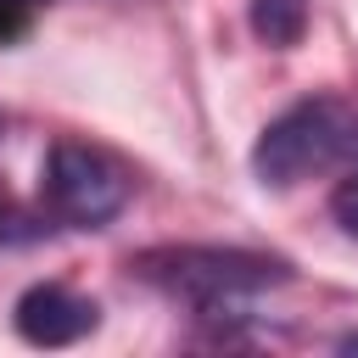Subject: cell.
I'll list each match as a JSON object with an SVG mask.
<instances>
[{
  "instance_id": "cell-4",
  "label": "cell",
  "mask_w": 358,
  "mask_h": 358,
  "mask_svg": "<svg viewBox=\"0 0 358 358\" xmlns=\"http://www.w3.org/2000/svg\"><path fill=\"white\" fill-rule=\"evenodd\" d=\"M11 324H17V336L28 347H73V341H84L101 324V308L84 291L62 285V280H39V285H28L17 296Z\"/></svg>"
},
{
  "instance_id": "cell-5",
  "label": "cell",
  "mask_w": 358,
  "mask_h": 358,
  "mask_svg": "<svg viewBox=\"0 0 358 358\" xmlns=\"http://www.w3.org/2000/svg\"><path fill=\"white\" fill-rule=\"evenodd\" d=\"M246 22H252V34H257L263 45L291 50V45L308 34V0H252Z\"/></svg>"
},
{
  "instance_id": "cell-2",
  "label": "cell",
  "mask_w": 358,
  "mask_h": 358,
  "mask_svg": "<svg viewBox=\"0 0 358 358\" xmlns=\"http://www.w3.org/2000/svg\"><path fill=\"white\" fill-rule=\"evenodd\" d=\"M129 268L145 285H157L168 296H185L201 313H224L229 302L257 296V291H274V285L291 280V263L285 257L246 252V246H151Z\"/></svg>"
},
{
  "instance_id": "cell-1",
  "label": "cell",
  "mask_w": 358,
  "mask_h": 358,
  "mask_svg": "<svg viewBox=\"0 0 358 358\" xmlns=\"http://www.w3.org/2000/svg\"><path fill=\"white\" fill-rule=\"evenodd\" d=\"M358 168V101L352 95H302L280 117L263 123L252 145V173L268 190H291L319 173H347Z\"/></svg>"
},
{
  "instance_id": "cell-9",
  "label": "cell",
  "mask_w": 358,
  "mask_h": 358,
  "mask_svg": "<svg viewBox=\"0 0 358 358\" xmlns=\"http://www.w3.org/2000/svg\"><path fill=\"white\" fill-rule=\"evenodd\" d=\"M28 6H34V0H28Z\"/></svg>"
},
{
  "instance_id": "cell-3",
  "label": "cell",
  "mask_w": 358,
  "mask_h": 358,
  "mask_svg": "<svg viewBox=\"0 0 358 358\" xmlns=\"http://www.w3.org/2000/svg\"><path fill=\"white\" fill-rule=\"evenodd\" d=\"M129 196H134V173L106 145L56 140L45 151L39 201H45V213L56 224H67V229H101V224H112L129 207Z\"/></svg>"
},
{
  "instance_id": "cell-8",
  "label": "cell",
  "mask_w": 358,
  "mask_h": 358,
  "mask_svg": "<svg viewBox=\"0 0 358 358\" xmlns=\"http://www.w3.org/2000/svg\"><path fill=\"white\" fill-rule=\"evenodd\" d=\"M22 22H28V0H0V45H6V39H17V34H22Z\"/></svg>"
},
{
  "instance_id": "cell-7",
  "label": "cell",
  "mask_w": 358,
  "mask_h": 358,
  "mask_svg": "<svg viewBox=\"0 0 358 358\" xmlns=\"http://www.w3.org/2000/svg\"><path fill=\"white\" fill-rule=\"evenodd\" d=\"M45 224L28 213V207H17L11 196H0V246H11V241H34Z\"/></svg>"
},
{
  "instance_id": "cell-6",
  "label": "cell",
  "mask_w": 358,
  "mask_h": 358,
  "mask_svg": "<svg viewBox=\"0 0 358 358\" xmlns=\"http://www.w3.org/2000/svg\"><path fill=\"white\" fill-rule=\"evenodd\" d=\"M330 218L358 241V168H347V173L336 179V190H330Z\"/></svg>"
}]
</instances>
